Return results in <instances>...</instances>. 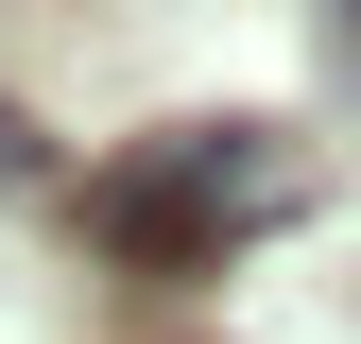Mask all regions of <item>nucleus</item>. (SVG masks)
I'll return each instance as SVG.
<instances>
[{
  "label": "nucleus",
  "instance_id": "nucleus-2",
  "mask_svg": "<svg viewBox=\"0 0 361 344\" xmlns=\"http://www.w3.org/2000/svg\"><path fill=\"white\" fill-rule=\"evenodd\" d=\"M35 172H52V138H35V121L0 104V190H35Z\"/></svg>",
  "mask_w": 361,
  "mask_h": 344
},
{
  "label": "nucleus",
  "instance_id": "nucleus-1",
  "mask_svg": "<svg viewBox=\"0 0 361 344\" xmlns=\"http://www.w3.org/2000/svg\"><path fill=\"white\" fill-rule=\"evenodd\" d=\"M293 207H310L293 121H172L155 155L86 172V241H104L121 276H207V258H241L258 224H293Z\"/></svg>",
  "mask_w": 361,
  "mask_h": 344
}]
</instances>
